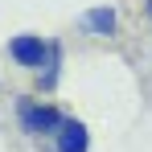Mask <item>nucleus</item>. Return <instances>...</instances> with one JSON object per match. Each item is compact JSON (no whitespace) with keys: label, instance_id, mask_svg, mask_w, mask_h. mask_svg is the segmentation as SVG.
Wrapping results in <instances>:
<instances>
[{"label":"nucleus","instance_id":"f257e3e1","mask_svg":"<svg viewBox=\"0 0 152 152\" xmlns=\"http://www.w3.org/2000/svg\"><path fill=\"white\" fill-rule=\"evenodd\" d=\"M12 119L21 127V136H29V140H50L53 144V136L66 124V111L53 99H45V95H17V99H12Z\"/></svg>","mask_w":152,"mask_h":152},{"label":"nucleus","instance_id":"f03ea898","mask_svg":"<svg viewBox=\"0 0 152 152\" xmlns=\"http://www.w3.org/2000/svg\"><path fill=\"white\" fill-rule=\"evenodd\" d=\"M4 53H8L12 66H21V70H33V74H37V70L45 66V58H50V37H41V33H33V29L12 33L8 45H4Z\"/></svg>","mask_w":152,"mask_h":152},{"label":"nucleus","instance_id":"7ed1b4c3","mask_svg":"<svg viewBox=\"0 0 152 152\" xmlns=\"http://www.w3.org/2000/svg\"><path fill=\"white\" fill-rule=\"evenodd\" d=\"M78 29L91 33V37H99V41H111L119 33V8L115 4H95V8L78 12Z\"/></svg>","mask_w":152,"mask_h":152},{"label":"nucleus","instance_id":"20e7f679","mask_svg":"<svg viewBox=\"0 0 152 152\" xmlns=\"http://www.w3.org/2000/svg\"><path fill=\"white\" fill-rule=\"evenodd\" d=\"M62 66H66V45H62L58 37H50V58H45V66L33 74V86H37V95H45V99H50L53 91H58Z\"/></svg>","mask_w":152,"mask_h":152},{"label":"nucleus","instance_id":"39448f33","mask_svg":"<svg viewBox=\"0 0 152 152\" xmlns=\"http://www.w3.org/2000/svg\"><path fill=\"white\" fill-rule=\"evenodd\" d=\"M53 152H91V127L74 115H66L62 132L53 136Z\"/></svg>","mask_w":152,"mask_h":152},{"label":"nucleus","instance_id":"423d86ee","mask_svg":"<svg viewBox=\"0 0 152 152\" xmlns=\"http://www.w3.org/2000/svg\"><path fill=\"white\" fill-rule=\"evenodd\" d=\"M140 8H144V17H148V21H152V0H144V4H140Z\"/></svg>","mask_w":152,"mask_h":152}]
</instances>
